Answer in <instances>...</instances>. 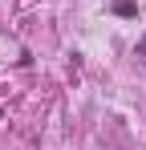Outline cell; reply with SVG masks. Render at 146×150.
<instances>
[{
  "mask_svg": "<svg viewBox=\"0 0 146 150\" xmlns=\"http://www.w3.org/2000/svg\"><path fill=\"white\" fill-rule=\"evenodd\" d=\"M114 12H118V16H138V4H134V0H118Z\"/></svg>",
  "mask_w": 146,
  "mask_h": 150,
  "instance_id": "cell-1",
  "label": "cell"
}]
</instances>
